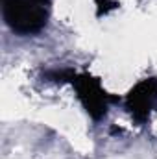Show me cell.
Masks as SVG:
<instances>
[{
    "label": "cell",
    "instance_id": "6da1fadb",
    "mask_svg": "<svg viewBox=\"0 0 157 159\" xmlns=\"http://www.w3.org/2000/svg\"><path fill=\"white\" fill-rule=\"evenodd\" d=\"M2 15L19 35L39 34L50 17V0H2Z\"/></svg>",
    "mask_w": 157,
    "mask_h": 159
},
{
    "label": "cell",
    "instance_id": "7a4b0ae2",
    "mask_svg": "<svg viewBox=\"0 0 157 159\" xmlns=\"http://www.w3.org/2000/svg\"><path fill=\"white\" fill-rule=\"evenodd\" d=\"M70 83L74 85L76 93H78V100L81 102L83 109L89 113V117L94 120H100L105 117L109 104L115 102L117 98L111 96L100 83V80L83 72V74H76L70 80Z\"/></svg>",
    "mask_w": 157,
    "mask_h": 159
},
{
    "label": "cell",
    "instance_id": "277c9868",
    "mask_svg": "<svg viewBox=\"0 0 157 159\" xmlns=\"http://www.w3.org/2000/svg\"><path fill=\"white\" fill-rule=\"evenodd\" d=\"M96 6H98V15H105L107 11H111V9H115L118 4L117 2H113V0H96Z\"/></svg>",
    "mask_w": 157,
    "mask_h": 159
},
{
    "label": "cell",
    "instance_id": "3957f363",
    "mask_svg": "<svg viewBox=\"0 0 157 159\" xmlns=\"http://www.w3.org/2000/svg\"><path fill=\"white\" fill-rule=\"evenodd\" d=\"M126 109L135 122L144 124L150 113L157 107V78L141 80L128 94H126Z\"/></svg>",
    "mask_w": 157,
    "mask_h": 159
}]
</instances>
